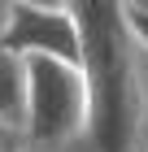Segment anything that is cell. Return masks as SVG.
<instances>
[{"instance_id":"obj_5","label":"cell","mask_w":148,"mask_h":152,"mask_svg":"<svg viewBox=\"0 0 148 152\" xmlns=\"http://www.w3.org/2000/svg\"><path fill=\"white\" fill-rule=\"evenodd\" d=\"M126 22H131V35H135V44L148 52V9H135V4H126Z\"/></svg>"},{"instance_id":"obj_10","label":"cell","mask_w":148,"mask_h":152,"mask_svg":"<svg viewBox=\"0 0 148 152\" xmlns=\"http://www.w3.org/2000/svg\"><path fill=\"white\" fill-rule=\"evenodd\" d=\"M22 152H44V148H35V143H22Z\"/></svg>"},{"instance_id":"obj_6","label":"cell","mask_w":148,"mask_h":152,"mask_svg":"<svg viewBox=\"0 0 148 152\" xmlns=\"http://www.w3.org/2000/svg\"><path fill=\"white\" fill-rule=\"evenodd\" d=\"M22 143H26V135H22V130L0 122V152H22Z\"/></svg>"},{"instance_id":"obj_2","label":"cell","mask_w":148,"mask_h":152,"mask_svg":"<svg viewBox=\"0 0 148 152\" xmlns=\"http://www.w3.org/2000/svg\"><path fill=\"white\" fill-rule=\"evenodd\" d=\"M26 143L44 152H79L87 135V78L79 61L26 57Z\"/></svg>"},{"instance_id":"obj_1","label":"cell","mask_w":148,"mask_h":152,"mask_svg":"<svg viewBox=\"0 0 148 152\" xmlns=\"http://www.w3.org/2000/svg\"><path fill=\"white\" fill-rule=\"evenodd\" d=\"M87 78V135L79 152L148 148V52L135 44L126 0H66Z\"/></svg>"},{"instance_id":"obj_3","label":"cell","mask_w":148,"mask_h":152,"mask_svg":"<svg viewBox=\"0 0 148 152\" xmlns=\"http://www.w3.org/2000/svg\"><path fill=\"white\" fill-rule=\"evenodd\" d=\"M0 48H9L18 57H66L79 61V31L70 9H48V4H18L13 0L4 31H0Z\"/></svg>"},{"instance_id":"obj_7","label":"cell","mask_w":148,"mask_h":152,"mask_svg":"<svg viewBox=\"0 0 148 152\" xmlns=\"http://www.w3.org/2000/svg\"><path fill=\"white\" fill-rule=\"evenodd\" d=\"M18 4H48V9H61L66 0H18Z\"/></svg>"},{"instance_id":"obj_9","label":"cell","mask_w":148,"mask_h":152,"mask_svg":"<svg viewBox=\"0 0 148 152\" xmlns=\"http://www.w3.org/2000/svg\"><path fill=\"white\" fill-rule=\"evenodd\" d=\"M126 4H135V9H148V0H126Z\"/></svg>"},{"instance_id":"obj_11","label":"cell","mask_w":148,"mask_h":152,"mask_svg":"<svg viewBox=\"0 0 148 152\" xmlns=\"http://www.w3.org/2000/svg\"><path fill=\"white\" fill-rule=\"evenodd\" d=\"M144 152H148V148H144Z\"/></svg>"},{"instance_id":"obj_4","label":"cell","mask_w":148,"mask_h":152,"mask_svg":"<svg viewBox=\"0 0 148 152\" xmlns=\"http://www.w3.org/2000/svg\"><path fill=\"white\" fill-rule=\"evenodd\" d=\"M26 117V57L0 48V122L22 130Z\"/></svg>"},{"instance_id":"obj_8","label":"cell","mask_w":148,"mask_h":152,"mask_svg":"<svg viewBox=\"0 0 148 152\" xmlns=\"http://www.w3.org/2000/svg\"><path fill=\"white\" fill-rule=\"evenodd\" d=\"M9 9H13V0H0V31H4V18H9Z\"/></svg>"}]
</instances>
